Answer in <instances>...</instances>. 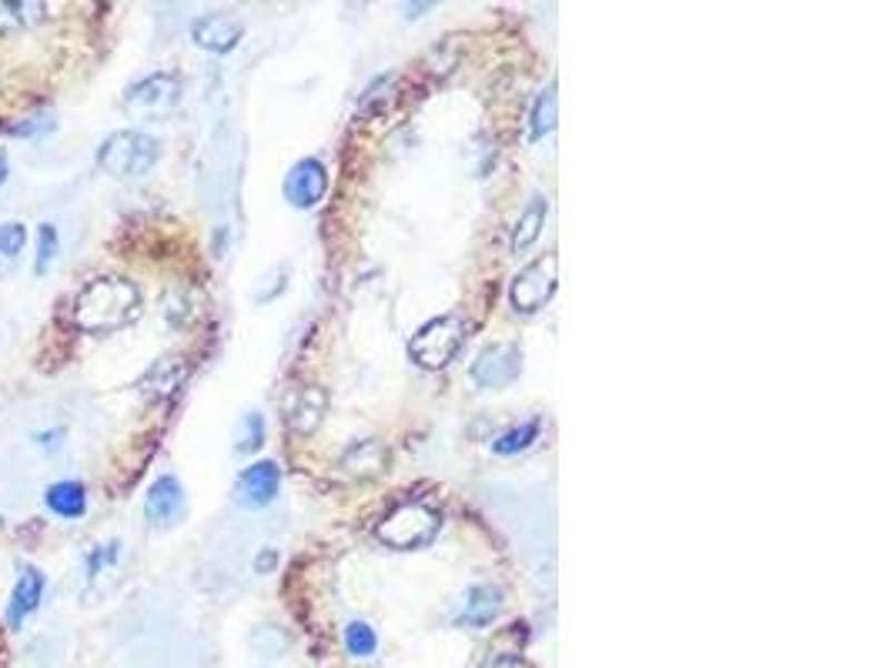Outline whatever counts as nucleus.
Returning a JSON list of instances; mask_svg holds the SVG:
<instances>
[{"label":"nucleus","mask_w":893,"mask_h":668,"mask_svg":"<svg viewBox=\"0 0 893 668\" xmlns=\"http://www.w3.org/2000/svg\"><path fill=\"white\" fill-rule=\"evenodd\" d=\"M71 318L85 335L121 331L141 318V291L121 275H101L75 295Z\"/></svg>","instance_id":"f257e3e1"},{"label":"nucleus","mask_w":893,"mask_h":668,"mask_svg":"<svg viewBox=\"0 0 893 668\" xmlns=\"http://www.w3.org/2000/svg\"><path fill=\"white\" fill-rule=\"evenodd\" d=\"M161 158L158 138L145 131H115L101 141L98 148V168L118 181H135L145 178Z\"/></svg>","instance_id":"f03ea898"},{"label":"nucleus","mask_w":893,"mask_h":668,"mask_svg":"<svg viewBox=\"0 0 893 668\" xmlns=\"http://www.w3.org/2000/svg\"><path fill=\"white\" fill-rule=\"evenodd\" d=\"M438 528H441V515L431 505L401 501L375 525V538L395 551H411V548H425L438 535Z\"/></svg>","instance_id":"7ed1b4c3"},{"label":"nucleus","mask_w":893,"mask_h":668,"mask_svg":"<svg viewBox=\"0 0 893 668\" xmlns=\"http://www.w3.org/2000/svg\"><path fill=\"white\" fill-rule=\"evenodd\" d=\"M466 321L459 315H441V318H431L428 325H421L408 345V355L415 365L421 368H445L456 355L459 348L466 345Z\"/></svg>","instance_id":"20e7f679"},{"label":"nucleus","mask_w":893,"mask_h":668,"mask_svg":"<svg viewBox=\"0 0 893 668\" xmlns=\"http://www.w3.org/2000/svg\"><path fill=\"white\" fill-rule=\"evenodd\" d=\"M556 285H559V258L539 255L513 278L509 301L519 315H536L539 308L549 305V298L556 295Z\"/></svg>","instance_id":"39448f33"},{"label":"nucleus","mask_w":893,"mask_h":668,"mask_svg":"<svg viewBox=\"0 0 893 668\" xmlns=\"http://www.w3.org/2000/svg\"><path fill=\"white\" fill-rule=\"evenodd\" d=\"M523 368V351L513 341H496L483 348V355L473 361V381L479 388H506L519 378Z\"/></svg>","instance_id":"423d86ee"},{"label":"nucleus","mask_w":893,"mask_h":668,"mask_svg":"<svg viewBox=\"0 0 893 668\" xmlns=\"http://www.w3.org/2000/svg\"><path fill=\"white\" fill-rule=\"evenodd\" d=\"M178 101H181V78L171 74V71L148 74V78H141L138 84H131L128 94H125V104H128L131 111H145V114L171 111Z\"/></svg>","instance_id":"0eeeda50"},{"label":"nucleus","mask_w":893,"mask_h":668,"mask_svg":"<svg viewBox=\"0 0 893 668\" xmlns=\"http://www.w3.org/2000/svg\"><path fill=\"white\" fill-rule=\"evenodd\" d=\"M325 191H328V171H325V164L315 161V158L298 161V164L288 171V178H285V198H288V205L298 208V211L315 208V205L325 198Z\"/></svg>","instance_id":"6e6552de"},{"label":"nucleus","mask_w":893,"mask_h":668,"mask_svg":"<svg viewBox=\"0 0 893 668\" xmlns=\"http://www.w3.org/2000/svg\"><path fill=\"white\" fill-rule=\"evenodd\" d=\"M281 485V468L275 461H255L251 468H245L235 481V501L241 508H265L275 501Z\"/></svg>","instance_id":"1a4fd4ad"},{"label":"nucleus","mask_w":893,"mask_h":668,"mask_svg":"<svg viewBox=\"0 0 893 668\" xmlns=\"http://www.w3.org/2000/svg\"><path fill=\"white\" fill-rule=\"evenodd\" d=\"M288 425L295 435H311L321 428L325 415H328V391L321 385H298L285 405Z\"/></svg>","instance_id":"9d476101"},{"label":"nucleus","mask_w":893,"mask_h":668,"mask_svg":"<svg viewBox=\"0 0 893 668\" xmlns=\"http://www.w3.org/2000/svg\"><path fill=\"white\" fill-rule=\"evenodd\" d=\"M145 515L155 528H171L185 515V488L175 475H161L145 495Z\"/></svg>","instance_id":"9b49d317"},{"label":"nucleus","mask_w":893,"mask_h":668,"mask_svg":"<svg viewBox=\"0 0 893 668\" xmlns=\"http://www.w3.org/2000/svg\"><path fill=\"white\" fill-rule=\"evenodd\" d=\"M245 34V24L231 14H201L195 24H191V38L198 48L211 51V54H228L238 48Z\"/></svg>","instance_id":"f8f14e48"},{"label":"nucleus","mask_w":893,"mask_h":668,"mask_svg":"<svg viewBox=\"0 0 893 668\" xmlns=\"http://www.w3.org/2000/svg\"><path fill=\"white\" fill-rule=\"evenodd\" d=\"M188 381V361L178 358V355H168V358H158L138 381L141 395L151 398V401H165L171 395L181 391V385Z\"/></svg>","instance_id":"ddd939ff"},{"label":"nucleus","mask_w":893,"mask_h":668,"mask_svg":"<svg viewBox=\"0 0 893 668\" xmlns=\"http://www.w3.org/2000/svg\"><path fill=\"white\" fill-rule=\"evenodd\" d=\"M44 588H48L44 571L34 568V565H28L21 571V578L14 581V591H11V601H8V625L11 628H21L38 611V605L44 598Z\"/></svg>","instance_id":"4468645a"},{"label":"nucleus","mask_w":893,"mask_h":668,"mask_svg":"<svg viewBox=\"0 0 893 668\" xmlns=\"http://www.w3.org/2000/svg\"><path fill=\"white\" fill-rule=\"evenodd\" d=\"M506 605V595L499 585H473L466 591V601H463V611H459V625H469V628H486L499 618Z\"/></svg>","instance_id":"2eb2a0df"},{"label":"nucleus","mask_w":893,"mask_h":668,"mask_svg":"<svg viewBox=\"0 0 893 668\" xmlns=\"http://www.w3.org/2000/svg\"><path fill=\"white\" fill-rule=\"evenodd\" d=\"M341 468L351 475V478H378L388 471V448L378 441V438H365V441H355L345 455H341Z\"/></svg>","instance_id":"dca6fc26"},{"label":"nucleus","mask_w":893,"mask_h":668,"mask_svg":"<svg viewBox=\"0 0 893 668\" xmlns=\"http://www.w3.org/2000/svg\"><path fill=\"white\" fill-rule=\"evenodd\" d=\"M48 21V4L38 0H0V34H21Z\"/></svg>","instance_id":"f3484780"},{"label":"nucleus","mask_w":893,"mask_h":668,"mask_svg":"<svg viewBox=\"0 0 893 668\" xmlns=\"http://www.w3.org/2000/svg\"><path fill=\"white\" fill-rule=\"evenodd\" d=\"M546 215H549V201H546L543 195H536V198L523 208V215H519V221H516V228H513V255H526V251L539 241V235H543V228H546Z\"/></svg>","instance_id":"a211bd4d"},{"label":"nucleus","mask_w":893,"mask_h":668,"mask_svg":"<svg viewBox=\"0 0 893 668\" xmlns=\"http://www.w3.org/2000/svg\"><path fill=\"white\" fill-rule=\"evenodd\" d=\"M44 505L58 518H81L88 511V488L81 481H54L44 491Z\"/></svg>","instance_id":"6ab92c4d"},{"label":"nucleus","mask_w":893,"mask_h":668,"mask_svg":"<svg viewBox=\"0 0 893 668\" xmlns=\"http://www.w3.org/2000/svg\"><path fill=\"white\" fill-rule=\"evenodd\" d=\"M24 248H28V228L21 221L0 225V275L11 271L21 261Z\"/></svg>","instance_id":"aec40b11"},{"label":"nucleus","mask_w":893,"mask_h":668,"mask_svg":"<svg viewBox=\"0 0 893 668\" xmlns=\"http://www.w3.org/2000/svg\"><path fill=\"white\" fill-rule=\"evenodd\" d=\"M556 118H559L556 88H546V91L536 98V108H533V118H529V141H543V138L556 128Z\"/></svg>","instance_id":"412c9836"},{"label":"nucleus","mask_w":893,"mask_h":668,"mask_svg":"<svg viewBox=\"0 0 893 668\" xmlns=\"http://www.w3.org/2000/svg\"><path fill=\"white\" fill-rule=\"evenodd\" d=\"M261 441H265V418L258 411H245L238 418V428H235V451L251 455L261 448Z\"/></svg>","instance_id":"4be33fe9"},{"label":"nucleus","mask_w":893,"mask_h":668,"mask_svg":"<svg viewBox=\"0 0 893 668\" xmlns=\"http://www.w3.org/2000/svg\"><path fill=\"white\" fill-rule=\"evenodd\" d=\"M539 418H533V421H526V425H519V428H509L506 435H499L496 441H493V451L496 455H519V451H526L536 438H539Z\"/></svg>","instance_id":"5701e85b"},{"label":"nucleus","mask_w":893,"mask_h":668,"mask_svg":"<svg viewBox=\"0 0 893 668\" xmlns=\"http://www.w3.org/2000/svg\"><path fill=\"white\" fill-rule=\"evenodd\" d=\"M345 648H348V655H355V658H371L375 648H378V635H375V628H371L368 621H351V625L345 628Z\"/></svg>","instance_id":"b1692460"},{"label":"nucleus","mask_w":893,"mask_h":668,"mask_svg":"<svg viewBox=\"0 0 893 668\" xmlns=\"http://www.w3.org/2000/svg\"><path fill=\"white\" fill-rule=\"evenodd\" d=\"M58 248H61L58 228H54V225H41V228H38V261H34V271H38V275H48V268H51L54 258H58Z\"/></svg>","instance_id":"393cba45"},{"label":"nucleus","mask_w":893,"mask_h":668,"mask_svg":"<svg viewBox=\"0 0 893 668\" xmlns=\"http://www.w3.org/2000/svg\"><path fill=\"white\" fill-rule=\"evenodd\" d=\"M118 548H121V541H111V545H98V548H91L88 551V578H98L108 565H115V558H118Z\"/></svg>","instance_id":"a878e982"},{"label":"nucleus","mask_w":893,"mask_h":668,"mask_svg":"<svg viewBox=\"0 0 893 668\" xmlns=\"http://www.w3.org/2000/svg\"><path fill=\"white\" fill-rule=\"evenodd\" d=\"M51 128H54V121H48V118H31L28 124H11L8 131L18 134V138H41V134H48Z\"/></svg>","instance_id":"bb28decb"},{"label":"nucleus","mask_w":893,"mask_h":668,"mask_svg":"<svg viewBox=\"0 0 893 668\" xmlns=\"http://www.w3.org/2000/svg\"><path fill=\"white\" fill-rule=\"evenodd\" d=\"M483 668H526V661L519 655H493Z\"/></svg>","instance_id":"cd10ccee"},{"label":"nucleus","mask_w":893,"mask_h":668,"mask_svg":"<svg viewBox=\"0 0 893 668\" xmlns=\"http://www.w3.org/2000/svg\"><path fill=\"white\" fill-rule=\"evenodd\" d=\"M4 181H8V154L0 148V188H4Z\"/></svg>","instance_id":"c85d7f7f"},{"label":"nucleus","mask_w":893,"mask_h":668,"mask_svg":"<svg viewBox=\"0 0 893 668\" xmlns=\"http://www.w3.org/2000/svg\"><path fill=\"white\" fill-rule=\"evenodd\" d=\"M275 561V551H268V555H261V561H258V568H268Z\"/></svg>","instance_id":"c756f323"}]
</instances>
